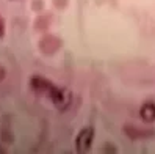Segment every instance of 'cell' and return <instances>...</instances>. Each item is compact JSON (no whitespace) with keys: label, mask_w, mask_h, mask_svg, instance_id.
Listing matches in <instances>:
<instances>
[{"label":"cell","mask_w":155,"mask_h":154,"mask_svg":"<svg viewBox=\"0 0 155 154\" xmlns=\"http://www.w3.org/2000/svg\"><path fill=\"white\" fill-rule=\"evenodd\" d=\"M30 84H31V88L36 93L47 96L52 101V104L61 112L66 110L72 102V94H71L69 90L63 88V87H57L55 84H52L50 80L44 79V77L35 76V77H31Z\"/></svg>","instance_id":"obj_1"},{"label":"cell","mask_w":155,"mask_h":154,"mask_svg":"<svg viewBox=\"0 0 155 154\" xmlns=\"http://www.w3.org/2000/svg\"><path fill=\"white\" fill-rule=\"evenodd\" d=\"M93 140H94V129L91 128V126L83 128L78 132L77 139H75V149H77V152H80V154L88 152L91 149Z\"/></svg>","instance_id":"obj_2"},{"label":"cell","mask_w":155,"mask_h":154,"mask_svg":"<svg viewBox=\"0 0 155 154\" xmlns=\"http://www.w3.org/2000/svg\"><path fill=\"white\" fill-rule=\"evenodd\" d=\"M140 116L144 123H153L155 121V104L153 102H144L140 108Z\"/></svg>","instance_id":"obj_3"},{"label":"cell","mask_w":155,"mask_h":154,"mask_svg":"<svg viewBox=\"0 0 155 154\" xmlns=\"http://www.w3.org/2000/svg\"><path fill=\"white\" fill-rule=\"evenodd\" d=\"M3 33H5V22H3V17L0 16V38L3 36Z\"/></svg>","instance_id":"obj_4"},{"label":"cell","mask_w":155,"mask_h":154,"mask_svg":"<svg viewBox=\"0 0 155 154\" xmlns=\"http://www.w3.org/2000/svg\"><path fill=\"white\" fill-rule=\"evenodd\" d=\"M3 77H5V69H3V68H0V82L3 80Z\"/></svg>","instance_id":"obj_5"}]
</instances>
